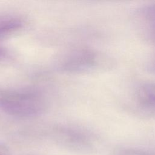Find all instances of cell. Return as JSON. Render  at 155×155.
I'll list each match as a JSON object with an SVG mask.
<instances>
[{"label": "cell", "instance_id": "6da1fadb", "mask_svg": "<svg viewBox=\"0 0 155 155\" xmlns=\"http://www.w3.org/2000/svg\"><path fill=\"white\" fill-rule=\"evenodd\" d=\"M45 108L43 99L29 91L5 93L0 96V110L13 116L26 117L38 115Z\"/></svg>", "mask_w": 155, "mask_h": 155}, {"label": "cell", "instance_id": "7a4b0ae2", "mask_svg": "<svg viewBox=\"0 0 155 155\" xmlns=\"http://www.w3.org/2000/svg\"><path fill=\"white\" fill-rule=\"evenodd\" d=\"M136 101L144 110L155 114V82L140 84L136 90Z\"/></svg>", "mask_w": 155, "mask_h": 155}, {"label": "cell", "instance_id": "3957f363", "mask_svg": "<svg viewBox=\"0 0 155 155\" xmlns=\"http://www.w3.org/2000/svg\"><path fill=\"white\" fill-rule=\"evenodd\" d=\"M99 61V57L97 54L91 50H85L73 56L70 61L66 63L65 67L68 68H78V70L88 69L97 67Z\"/></svg>", "mask_w": 155, "mask_h": 155}, {"label": "cell", "instance_id": "277c9868", "mask_svg": "<svg viewBox=\"0 0 155 155\" xmlns=\"http://www.w3.org/2000/svg\"><path fill=\"white\" fill-rule=\"evenodd\" d=\"M22 22L15 18L0 19V38L10 34L21 28Z\"/></svg>", "mask_w": 155, "mask_h": 155}, {"label": "cell", "instance_id": "5b68a950", "mask_svg": "<svg viewBox=\"0 0 155 155\" xmlns=\"http://www.w3.org/2000/svg\"><path fill=\"white\" fill-rule=\"evenodd\" d=\"M137 15L142 18L155 22V3L143 5L137 10Z\"/></svg>", "mask_w": 155, "mask_h": 155}, {"label": "cell", "instance_id": "8992f818", "mask_svg": "<svg viewBox=\"0 0 155 155\" xmlns=\"http://www.w3.org/2000/svg\"><path fill=\"white\" fill-rule=\"evenodd\" d=\"M151 26L148 31V37L150 39L155 43V22L151 23Z\"/></svg>", "mask_w": 155, "mask_h": 155}, {"label": "cell", "instance_id": "52a82bcc", "mask_svg": "<svg viewBox=\"0 0 155 155\" xmlns=\"http://www.w3.org/2000/svg\"><path fill=\"white\" fill-rule=\"evenodd\" d=\"M7 54V52L4 48L0 47V58H4Z\"/></svg>", "mask_w": 155, "mask_h": 155}, {"label": "cell", "instance_id": "ba28073f", "mask_svg": "<svg viewBox=\"0 0 155 155\" xmlns=\"http://www.w3.org/2000/svg\"><path fill=\"white\" fill-rule=\"evenodd\" d=\"M152 68H153V71L155 72V61H154V62H153V65H152Z\"/></svg>", "mask_w": 155, "mask_h": 155}]
</instances>
